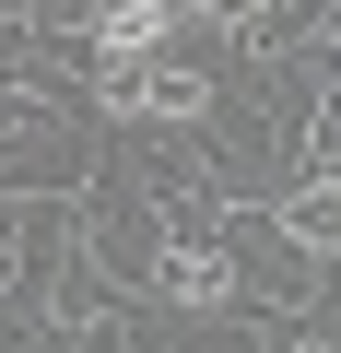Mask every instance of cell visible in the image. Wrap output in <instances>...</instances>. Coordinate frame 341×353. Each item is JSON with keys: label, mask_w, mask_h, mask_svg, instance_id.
<instances>
[{"label": "cell", "mask_w": 341, "mask_h": 353, "mask_svg": "<svg viewBox=\"0 0 341 353\" xmlns=\"http://www.w3.org/2000/svg\"><path fill=\"white\" fill-rule=\"evenodd\" d=\"M94 118L118 130H212V71H177V59H94Z\"/></svg>", "instance_id": "obj_2"}, {"label": "cell", "mask_w": 341, "mask_h": 353, "mask_svg": "<svg viewBox=\"0 0 341 353\" xmlns=\"http://www.w3.org/2000/svg\"><path fill=\"white\" fill-rule=\"evenodd\" d=\"M177 0H94L83 12V59H153V48H177Z\"/></svg>", "instance_id": "obj_4"}, {"label": "cell", "mask_w": 341, "mask_h": 353, "mask_svg": "<svg viewBox=\"0 0 341 353\" xmlns=\"http://www.w3.org/2000/svg\"><path fill=\"white\" fill-rule=\"evenodd\" d=\"M153 306H177V318H247V248L224 224H165L153 236Z\"/></svg>", "instance_id": "obj_1"}, {"label": "cell", "mask_w": 341, "mask_h": 353, "mask_svg": "<svg viewBox=\"0 0 341 353\" xmlns=\"http://www.w3.org/2000/svg\"><path fill=\"white\" fill-rule=\"evenodd\" d=\"M259 212H271V248H294V259L341 271V176H329V165H306L294 189H271Z\"/></svg>", "instance_id": "obj_3"}]
</instances>
